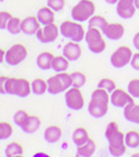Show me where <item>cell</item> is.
I'll list each match as a JSON object with an SVG mask.
<instances>
[{"label":"cell","instance_id":"cell-1","mask_svg":"<svg viewBox=\"0 0 139 157\" xmlns=\"http://www.w3.org/2000/svg\"><path fill=\"white\" fill-rule=\"evenodd\" d=\"M105 138L108 141L109 153L113 157H122L127 151L125 135L119 129L117 122H109L105 129Z\"/></svg>","mask_w":139,"mask_h":157},{"label":"cell","instance_id":"cell-2","mask_svg":"<svg viewBox=\"0 0 139 157\" xmlns=\"http://www.w3.org/2000/svg\"><path fill=\"white\" fill-rule=\"evenodd\" d=\"M109 93L102 88H97L93 90L90 102L88 104V113L94 118H102L108 112L109 107Z\"/></svg>","mask_w":139,"mask_h":157},{"label":"cell","instance_id":"cell-3","mask_svg":"<svg viewBox=\"0 0 139 157\" xmlns=\"http://www.w3.org/2000/svg\"><path fill=\"white\" fill-rule=\"evenodd\" d=\"M60 34L69 39V40L80 43L83 39H85V29L84 27L75 20H64L60 24Z\"/></svg>","mask_w":139,"mask_h":157},{"label":"cell","instance_id":"cell-4","mask_svg":"<svg viewBox=\"0 0 139 157\" xmlns=\"http://www.w3.org/2000/svg\"><path fill=\"white\" fill-rule=\"evenodd\" d=\"M5 89H6V94L18 96L20 98H24V97H28L30 94L31 83H29V81L24 79V78L8 77Z\"/></svg>","mask_w":139,"mask_h":157},{"label":"cell","instance_id":"cell-5","mask_svg":"<svg viewBox=\"0 0 139 157\" xmlns=\"http://www.w3.org/2000/svg\"><path fill=\"white\" fill-rule=\"evenodd\" d=\"M48 82V92L50 94H59L65 92L71 87V75L67 72L57 73L55 75L50 77Z\"/></svg>","mask_w":139,"mask_h":157},{"label":"cell","instance_id":"cell-6","mask_svg":"<svg viewBox=\"0 0 139 157\" xmlns=\"http://www.w3.org/2000/svg\"><path fill=\"white\" fill-rule=\"evenodd\" d=\"M85 42L88 44V48L92 53L99 54L103 53L107 48V43L104 39V34L100 29L97 28H89L85 33Z\"/></svg>","mask_w":139,"mask_h":157},{"label":"cell","instance_id":"cell-7","mask_svg":"<svg viewBox=\"0 0 139 157\" xmlns=\"http://www.w3.org/2000/svg\"><path fill=\"white\" fill-rule=\"evenodd\" d=\"M95 14V4L93 0H79L71 9V18L75 21H86Z\"/></svg>","mask_w":139,"mask_h":157},{"label":"cell","instance_id":"cell-8","mask_svg":"<svg viewBox=\"0 0 139 157\" xmlns=\"http://www.w3.org/2000/svg\"><path fill=\"white\" fill-rule=\"evenodd\" d=\"M132 57H133L132 49L127 45H122L118 49H115L114 53L110 56V64L114 68H123L130 63Z\"/></svg>","mask_w":139,"mask_h":157},{"label":"cell","instance_id":"cell-9","mask_svg":"<svg viewBox=\"0 0 139 157\" xmlns=\"http://www.w3.org/2000/svg\"><path fill=\"white\" fill-rule=\"evenodd\" d=\"M65 104L71 111H80L84 107V97L80 88L70 87L68 90H65Z\"/></svg>","mask_w":139,"mask_h":157},{"label":"cell","instance_id":"cell-10","mask_svg":"<svg viewBox=\"0 0 139 157\" xmlns=\"http://www.w3.org/2000/svg\"><path fill=\"white\" fill-rule=\"evenodd\" d=\"M28 56V49L23 44H14L5 53V62L9 65H18Z\"/></svg>","mask_w":139,"mask_h":157},{"label":"cell","instance_id":"cell-11","mask_svg":"<svg viewBox=\"0 0 139 157\" xmlns=\"http://www.w3.org/2000/svg\"><path fill=\"white\" fill-rule=\"evenodd\" d=\"M59 33H60V28L57 24L52 23L40 27L39 30L36 32V38L42 43H53L59 36Z\"/></svg>","mask_w":139,"mask_h":157},{"label":"cell","instance_id":"cell-12","mask_svg":"<svg viewBox=\"0 0 139 157\" xmlns=\"http://www.w3.org/2000/svg\"><path fill=\"white\" fill-rule=\"evenodd\" d=\"M133 102H134V98L129 94L128 90L117 88L114 92L110 93V103H112L114 107L124 108L125 106H127V104L133 103Z\"/></svg>","mask_w":139,"mask_h":157},{"label":"cell","instance_id":"cell-13","mask_svg":"<svg viewBox=\"0 0 139 157\" xmlns=\"http://www.w3.org/2000/svg\"><path fill=\"white\" fill-rule=\"evenodd\" d=\"M115 5H117L115 8L117 14L122 19H132L137 11L134 0H118Z\"/></svg>","mask_w":139,"mask_h":157},{"label":"cell","instance_id":"cell-14","mask_svg":"<svg viewBox=\"0 0 139 157\" xmlns=\"http://www.w3.org/2000/svg\"><path fill=\"white\" fill-rule=\"evenodd\" d=\"M124 33H125V28L120 23H108V25L103 30L104 36L110 39V40H119L124 35Z\"/></svg>","mask_w":139,"mask_h":157},{"label":"cell","instance_id":"cell-15","mask_svg":"<svg viewBox=\"0 0 139 157\" xmlns=\"http://www.w3.org/2000/svg\"><path fill=\"white\" fill-rule=\"evenodd\" d=\"M63 56H64L69 62L78 60L82 56V47L79 45V43L70 40L68 44L64 45V48H63Z\"/></svg>","mask_w":139,"mask_h":157},{"label":"cell","instance_id":"cell-16","mask_svg":"<svg viewBox=\"0 0 139 157\" xmlns=\"http://www.w3.org/2000/svg\"><path fill=\"white\" fill-rule=\"evenodd\" d=\"M40 28V23L36 17H27L21 21V32L27 35L36 34V32Z\"/></svg>","mask_w":139,"mask_h":157},{"label":"cell","instance_id":"cell-17","mask_svg":"<svg viewBox=\"0 0 139 157\" xmlns=\"http://www.w3.org/2000/svg\"><path fill=\"white\" fill-rule=\"evenodd\" d=\"M123 113H124V118L127 121L139 124V104H135L134 102L127 104L124 107Z\"/></svg>","mask_w":139,"mask_h":157},{"label":"cell","instance_id":"cell-18","mask_svg":"<svg viewBox=\"0 0 139 157\" xmlns=\"http://www.w3.org/2000/svg\"><path fill=\"white\" fill-rule=\"evenodd\" d=\"M38 20L42 25H46V24H52L55 20V11L53 9H50L49 6H44L38 10V15H36Z\"/></svg>","mask_w":139,"mask_h":157},{"label":"cell","instance_id":"cell-19","mask_svg":"<svg viewBox=\"0 0 139 157\" xmlns=\"http://www.w3.org/2000/svg\"><path fill=\"white\" fill-rule=\"evenodd\" d=\"M54 58H55V56L53 53H50V52H43V53H40L36 57V65L43 71L52 69Z\"/></svg>","mask_w":139,"mask_h":157},{"label":"cell","instance_id":"cell-20","mask_svg":"<svg viewBox=\"0 0 139 157\" xmlns=\"http://www.w3.org/2000/svg\"><path fill=\"white\" fill-rule=\"evenodd\" d=\"M61 135H63V131L59 126H49L46 129H45V132H44V138L46 142L49 143H55L58 142L60 138H61Z\"/></svg>","mask_w":139,"mask_h":157},{"label":"cell","instance_id":"cell-21","mask_svg":"<svg viewBox=\"0 0 139 157\" xmlns=\"http://www.w3.org/2000/svg\"><path fill=\"white\" fill-rule=\"evenodd\" d=\"M71 138H73V142L74 145L79 147L82 145H84V143H86L88 141H89V133H88V131L84 128V127H78L74 129V132L71 135Z\"/></svg>","mask_w":139,"mask_h":157},{"label":"cell","instance_id":"cell-22","mask_svg":"<svg viewBox=\"0 0 139 157\" xmlns=\"http://www.w3.org/2000/svg\"><path fill=\"white\" fill-rule=\"evenodd\" d=\"M95 150H97L95 142L92 138H89V141H88L86 143H84V145H82L77 148L75 157H92L93 153L95 152Z\"/></svg>","mask_w":139,"mask_h":157},{"label":"cell","instance_id":"cell-23","mask_svg":"<svg viewBox=\"0 0 139 157\" xmlns=\"http://www.w3.org/2000/svg\"><path fill=\"white\" fill-rule=\"evenodd\" d=\"M40 124H42V121H40L39 117L38 116H30L28 122L21 127V129L24 131L25 133H34V132H36V131L39 129Z\"/></svg>","mask_w":139,"mask_h":157},{"label":"cell","instance_id":"cell-24","mask_svg":"<svg viewBox=\"0 0 139 157\" xmlns=\"http://www.w3.org/2000/svg\"><path fill=\"white\" fill-rule=\"evenodd\" d=\"M31 92L36 96L44 94L45 92H48V82L42 78H36L31 82Z\"/></svg>","mask_w":139,"mask_h":157},{"label":"cell","instance_id":"cell-25","mask_svg":"<svg viewBox=\"0 0 139 157\" xmlns=\"http://www.w3.org/2000/svg\"><path fill=\"white\" fill-rule=\"evenodd\" d=\"M68 68H69V60H68L64 56H58V57H55V58H54L52 69H54L57 73L67 72V69H68Z\"/></svg>","mask_w":139,"mask_h":157},{"label":"cell","instance_id":"cell-26","mask_svg":"<svg viewBox=\"0 0 139 157\" xmlns=\"http://www.w3.org/2000/svg\"><path fill=\"white\" fill-rule=\"evenodd\" d=\"M125 145L129 148H137L139 147V132L138 131H128L125 133Z\"/></svg>","mask_w":139,"mask_h":157},{"label":"cell","instance_id":"cell-27","mask_svg":"<svg viewBox=\"0 0 139 157\" xmlns=\"http://www.w3.org/2000/svg\"><path fill=\"white\" fill-rule=\"evenodd\" d=\"M107 25H108V20L104 17H102V15L94 14L89 19V28H97V29H100V30L103 32Z\"/></svg>","mask_w":139,"mask_h":157},{"label":"cell","instance_id":"cell-28","mask_svg":"<svg viewBox=\"0 0 139 157\" xmlns=\"http://www.w3.org/2000/svg\"><path fill=\"white\" fill-rule=\"evenodd\" d=\"M23 146L18 142H11L6 146L5 148V156L6 157H15V156H19V155H23Z\"/></svg>","mask_w":139,"mask_h":157},{"label":"cell","instance_id":"cell-29","mask_svg":"<svg viewBox=\"0 0 139 157\" xmlns=\"http://www.w3.org/2000/svg\"><path fill=\"white\" fill-rule=\"evenodd\" d=\"M21 19L20 18H18V17H13L10 20H9V23H8V27H6V29H8V32L10 33V34H19L20 32H21Z\"/></svg>","mask_w":139,"mask_h":157},{"label":"cell","instance_id":"cell-30","mask_svg":"<svg viewBox=\"0 0 139 157\" xmlns=\"http://www.w3.org/2000/svg\"><path fill=\"white\" fill-rule=\"evenodd\" d=\"M70 75H71V87L82 88L86 83V75L83 72H73Z\"/></svg>","mask_w":139,"mask_h":157},{"label":"cell","instance_id":"cell-31","mask_svg":"<svg viewBox=\"0 0 139 157\" xmlns=\"http://www.w3.org/2000/svg\"><path fill=\"white\" fill-rule=\"evenodd\" d=\"M98 88H102V89L107 90V92L110 94L112 92H114V90L117 89V84L113 79H110V78H103V79L99 81Z\"/></svg>","mask_w":139,"mask_h":157},{"label":"cell","instance_id":"cell-32","mask_svg":"<svg viewBox=\"0 0 139 157\" xmlns=\"http://www.w3.org/2000/svg\"><path fill=\"white\" fill-rule=\"evenodd\" d=\"M29 114L25 112V111H23V109H19V111H16L15 112V114H14V122H15V124L16 126H19L20 128L28 122V120H29Z\"/></svg>","mask_w":139,"mask_h":157},{"label":"cell","instance_id":"cell-33","mask_svg":"<svg viewBox=\"0 0 139 157\" xmlns=\"http://www.w3.org/2000/svg\"><path fill=\"white\" fill-rule=\"evenodd\" d=\"M128 92L133 98H139V78H134L128 83Z\"/></svg>","mask_w":139,"mask_h":157},{"label":"cell","instance_id":"cell-34","mask_svg":"<svg viewBox=\"0 0 139 157\" xmlns=\"http://www.w3.org/2000/svg\"><path fill=\"white\" fill-rule=\"evenodd\" d=\"M13 133V127L8 122H0V140H6Z\"/></svg>","mask_w":139,"mask_h":157},{"label":"cell","instance_id":"cell-35","mask_svg":"<svg viewBox=\"0 0 139 157\" xmlns=\"http://www.w3.org/2000/svg\"><path fill=\"white\" fill-rule=\"evenodd\" d=\"M48 6L50 9H53L55 13H59L64 9L65 0H48Z\"/></svg>","mask_w":139,"mask_h":157},{"label":"cell","instance_id":"cell-36","mask_svg":"<svg viewBox=\"0 0 139 157\" xmlns=\"http://www.w3.org/2000/svg\"><path fill=\"white\" fill-rule=\"evenodd\" d=\"M13 18V15L9 11H0V29H6L9 20Z\"/></svg>","mask_w":139,"mask_h":157},{"label":"cell","instance_id":"cell-37","mask_svg":"<svg viewBox=\"0 0 139 157\" xmlns=\"http://www.w3.org/2000/svg\"><path fill=\"white\" fill-rule=\"evenodd\" d=\"M130 65H132V68H133V69L139 71V50L137 52V53L133 54L132 60H130Z\"/></svg>","mask_w":139,"mask_h":157},{"label":"cell","instance_id":"cell-38","mask_svg":"<svg viewBox=\"0 0 139 157\" xmlns=\"http://www.w3.org/2000/svg\"><path fill=\"white\" fill-rule=\"evenodd\" d=\"M6 79H8V77L0 75V94H6V89H5Z\"/></svg>","mask_w":139,"mask_h":157},{"label":"cell","instance_id":"cell-39","mask_svg":"<svg viewBox=\"0 0 139 157\" xmlns=\"http://www.w3.org/2000/svg\"><path fill=\"white\" fill-rule=\"evenodd\" d=\"M133 45L139 50V32H137L134 38H133Z\"/></svg>","mask_w":139,"mask_h":157},{"label":"cell","instance_id":"cell-40","mask_svg":"<svg viewBox=\"0 0 139 157\" xmlns=\"http://www.w3.org/2000/svg\"><path fill=\"white\" fill-rule=\"evenodd\" d=\"M5 53H6V52L0 48V63H3L5 60Z\"/></svg>","mask_w":139,"mask_h":157},{"label":"cell","instance_id":"cell-41","mask_svg":"<svg viewBox=\"0 0 139 157\" xmlns=\"http://www.w3.org/2000/svg\"><path fill=\"white\" fill-rule=\"evenodd\" d=\"M33 157H50L48 153H45V152H38V153H35Z\"/></svg>","mask_w":139,"mask_h":157},{"label":"cell","instance_id":"cell-42","mask_svg":"<svg viewBox=\"0 0 139 157\" xmlns=\"http://www.w3.org/2000/svg\"><path fill=\"white\" fill-rule=\"evenodd\" d=\"M104 2L108 3V4H110V5H115L118 3V0H104Z\"/></svg>","mask_w":139,"mask_h":157},{"label":"cell","instance_id":"cell-43","mask_svg":"<svg viewBox=\"0 0 139 157\" xmlns=\"http://www.w3.org/2000/svg\"><path fill=\"white\" fill-rule=\"evenodd\" d=\"M134 3H135V6H137V9H139V0H134Z\"/></svg>","mask_w":139,"mask_h":157},{"label":"cell","instance_id":"cell-44","mask_svg":"<svg viewBox=\"0 0 139 157\" xmlns=\"http://www.w3.org/2000/svg\"><path fill=\"white\" fill-rule=\"evenodd\" d=\"M130 157H139V152H137V153H133Z\"/></svg>","mask_w":139,"mask_h":157},{"label":"cell","instance_id":"cell-45","mask_svg":"<svg viewBox=\"0 0 139 157\" xmlns=\"http://www.w3.org/2000/svg\"><path fill=\"white\" fill-rule=\"evenodd\" d=\"M15 157H24L23 155H19V156H15Z\"/></svg>","mask_w":139,"mask_h":157},{"label":"cell","instance_id":"cell-46","mask_svg":"<svg viewBox=\"0 0 139 157\" xmlns=\"http://www.w3.org/2000/svg\"><path fill=\"white\" fill-rule=\"evenodd\" d=\"M2 2H4V0H0V3H2Z\"/></svg>","mask_w":139,"mask_h":157}]
</instances>
